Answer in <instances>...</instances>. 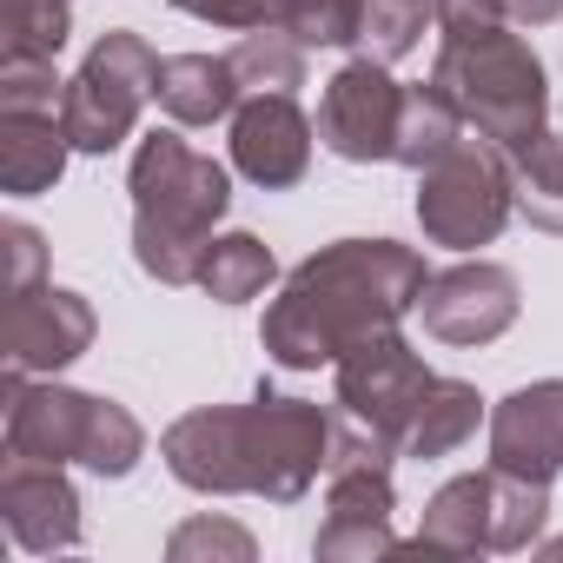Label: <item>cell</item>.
<instances>
[{"instance_id": "6da1fadb", "label": "cell", "mask_w": 563, "mask_h": 563, "mask_svg": "<svg viewBox=\"0 0 563 563\" xmlns=\"http://www.w3.org/2000/svg\"><path fill=\"white\" fill-rule=\"evenodd\" d=\"M424 258L398 239H339L319 245L306 265L286 272L278 299L265 306L258 345L286 372H319L339 365L358 339L391 332L418 312L424 299Z\"/></svg>"}, {"instance_id": "7a4b0ae2", "label": "cell", "mask_w": 563, "mask_h": 563, "mask_svg": "<svg viewBox=\"0 0 563 563\" xmlns=\"http://www.w3.org/2000/svg\"><path fill=\"white\" fill-rule=\"evenodd\" d=\"M339 411L286 391H252L245 405H199L166 424L159 457L199 497H265L299 504L332 464Z\"/></svg>"}, {"instance_id": "3957f363", "label": "cell", "mask_w": 563, "mask_h": 563, "mask_svg": "<svg viewBox=\"0 0 563 563\" xmlns=\"http://www.w3.org/2000/svg\"><path fill=\"white\" fill-rule=\"evenodd\" d=\"M133 192V258L159 286H199V258L212 245V225L232 212V173L186 146L173 126H153L126 173Z\"/></svg>"}, {"instance_id": "277c9868", "label": "cell", "mask_w": 563, "mask_h": 563, "mask_svg": "<svg viewBox=\"0 0 563 563\" xmlns=\"http://www.w3.org/2000/svg\"><path fill=\"white\" fill-rule=\"evenodd\" d=\"M431 87H444L471 133L497 140L504 153H523L537 133H550V74L537 47L510 27L484 34H438Z\"/></svg>"}, {"instance_id": "5b68a950", "label": "cell", "mask_w": 563, "mask_h": 563, "mask_svg": "<svg viewBox=\"0 0 563 563\" xmlns=\"http://www.w3.org/2000/svg\"><path fill=\"white\" fill-rule=\"evenodd\" d=\"M8 451L14 457H47V464H87L100 477H126L146 457V431L126 405L67 391V385H34L27 372H8Z\"/></svg>"}, {"instance_id": "8992f818", "label": "cell", "mask_w": 563, "mask_h": 563, "mask_svg": "<svg viewBox=\"0 0 563 563\" xmlns=\"http://www.w3.org/2000/svg\"><path fill=\"white\" fill-rule=\"evenodd\" d=\"M510 212H517V173L510 153L484 133H464L418 173V225L431 245L477 252L510 225Z\"/></svg>"}, {"instance_id": "52a82bcc", "label": "cell", "mask_w": 563, "mask_h": 563, "mask_svg": "<svg viewBox=\"0 0 563 563\" xmlns=\"http://www.w3.org/2000/svg\"><path fill=\"white\" fill-rule=\"evenodd\" d=\"M153 80H159V54L146 47V34L133 27H113L87 47L80 74L67 80V133H74V153H120L133 133H140V113L153 100Z\"/></svg>"}, {"instance_id": "ba28073f", "label": "cell", "mask_w": 563, "mask_h": 563, "mask_svg": "<svg viewBox=\"0 0 563 563\" xmlns=\"http://www.w3.org/2000/svg\"><path fill=\"white\" fill-rule=\"evenodd\" d=\"M431 378H438V372H431V365L411 352V339L391 325V332L358 339V345L332 365V405H339V418L365 424L372 438L405 444V424H411V411H418V398H424ZM398 457H405V451H398Z\"/></svg>"}, {"instance_id": "9c48e42d", "label": "cell", "mask_w": 563, "mask_h": 563, "mask_svg": "<svg viewBox=\"0 0 563 563\" xmlns=\"http://www.w3.org/2000/svg\"><path fill=\"white\" fill-rule=\"evenodd\" d=\"M398 120H405V87L391 80L385 60H345L325 93H319V146L339 153L345 166H378L398 153Z\"/></svg>"}, {"instance_id": "30bf717a", "label": "cell", "mask_w": 563, "mask_h": 563, "mask_svg": "<svg viewBox=\"0 0 563 563\" xmlns=\"http://www.w3.org/2000/svg\"><path fill=\"white\" fill-rule=\"evenodd\" d=\"M517 312H523L517 272L497 258H464L451 272H431L418 299V319L438 345H497L517 325Z\"/></svg>"}, {"instance_id": "8fae6325", "label": "cell", "mask_w": 563, "mask_h": 563, "mask_svg": "<svg viewBox=\"0 0 563 563\" xmlns=\"http://www.w3.org/2000/svg\"><path fill=\"white\" fill-rule=\"evenodd\" d=\"M93 345V306L74 286H27L0 299V365L8 372H67Z\"/></svg>"}, {"instance_id": "7c38bea8", "label": "cell", "mask_w": 563, "mask_h": 563, "mask_svg": "<svg viewBox=\"0 0 563 563\" xmlns=\"http://www.w3.org/2000/svg\"><path fill=\"white\" fill-rule=\"evenodd\" d=\"M312 140L319 126L299 113V93H245L232 113V166L265 186V192H286L312 173Z\"/></svg>"}, {"instance_id": "4fadbf2b", "label": "cell", "mask_w": 563, "mask_h": 563, "mask_svg": "<svg viewBox=\"0 0 563 563\" xmlns=\"http://www.w3.org/2000/svg\"><path fill=\"white\" fill-rule=\"evenodd\" d=\"M0 523L27 556H54L80 543V490L67 477V464L47 457H14L0 464Z\"/></svg>"}, {"instance_id": "5bb4252c", "label": "cell", "mask_w": 563, "mask_h": 563, "mask_svg": "<svg viewBox=\"0 0 563 563\" xmlns=\"http://www.w3.org/2000/svg\"><path fill=\"white\" fill-rule=\"evenodd\" d=\"M490 464L530 484H556L563 471V378H537L490 411Z\"/></svg>"}, {"instance_id": "9a60e30c", "label": "cell", "mask_w": 563, "mask_h": 563, "mask_svg": "<svg viewBox=\"0 0 563 563\" xmlns=\"http://www.w3.org/2000/svg\"><path fill=\"white\" fill-rule=\"evenodd\" d=\"M411 550H431V556H497V471L451 477L424 504Z\"/></svg>"}, {"instance_id": "2e32d148", "label": "cell", "mask_w": 563, "mask_h": 563, "mask_svg": "<svg viewBox=\"0 0 563 563\" xmlns=\"http://www.w3.org/2000/svg\"><path fill=\"white\" fill-rule=\"evenodd\" d=\"M74 133L60 107H0V186L14 199L54 192L67 173Z\"/></svg>"}, {"instance_id": "e0dca14e", "label": "cell", "mask_w": 563, "mask_h": 563, "mask_svg": "<svg viewBox=\"0 0 563 563\" xmlns=\"http://www.w3.org/2000/svg\"><path fill=\"white\" fill-rule=\"evenodd\" d=\"M153 100L173 126H219V120L239 113L245 80H239L232 54H166L159 80H153Z\"/></svg>"}, {"instance_id": "ac0fdd59", "label": "cell", "mask_w": 563, "mask_h": 563, "mask_svg": "<svg viewBox=\"0 0 563 563\" xmlns=\"http://www.w3.org/2000/svg\"><path fill=\"white\" fill-rule=\"evenodd\" d=\"M477 418H484V398H477V385H464V378H431L424 385V398H418V411H411V424H405V457H418V464H438V457H451V451H464L471 438H477Z\"/></svg>"}, {"instance_id": "d6986e66", "label": "cell", "mask_w": 563, "mask_h": 563, "mask_svg": "<svg viewBox=\"0 0 563 563\" xmlns=\"http://www.w3.org/2000/svg\"><path fill=\"white\" fill-rule=\"evenodd\" d=\"M278 278V258L258 232H225L206 245L199 258V292L219 299V306H245V299H265V286Z\"/></svg>"}, {"instance_id": "ffe728a7", "label": "cell", "mask_w": 563, "mask_h": 563, "mask_svg": "<svg viewBox=\"0 0 563 563\" xmlns=\"http://www.w3.org/2000/svg\"><path fill=\"white\" fill-rule=\"evenodd\" d=\"M471 126H464V113H457V100L444 93V87H405V120H398V166H411V173H424L438 153H451L457 140H464Z\"/></svg>"}, {"instance_id": "44dd1931", "label": "cell", "mask_w": 563, "mask_h": 563, "mask_svg": "<svg viewBox=\"0 0 563 563\" xmlns=\"http://www.w3.org/2000/svg\"><path fill=\"white\" fill-rule=\"evenodd\" d=\"M510 173H517V212L537 232H556L563 239V140L556 133H537L523 153H510Z\"/></svg>"}, {"instance_id": "7402d4cb", "label": "cell", "mask_w": 563, "mask_h": 563, "mask_svg": "<svg viewBox=\"0 0 563 563\" xmlns=\"http://www.w3.org/2000/svg\"><path fill=\"white\" fill-rule=\"evenodd\" d=\"M74 34V0H0V60H54Z\"/></svg>"}, {"instance_id": "603a6c76", "label": "cell", "mask_w": 563, "mask_h": 563, "mask_svg": "<svg viewBox=\"0 0 563 563\" xmlns=\"http://www.w3.org/2000/svg\"><path fill=\"white\" fill-rule=\"evenodd\" d=\"M424 27H438L431 21V0H358V54L365 60H405V54H418V41H424Z\"/></svg>"}, {"instance_id": "cb8c5ba5", "label": "cell", "mask_w": 563, "mask_h": 563, "mask_svg": "<svg viewBox=\"0 0 563 563\" xmlns=\"http://www.w3.org/2000/svg\"><path fill=\"white\" fill-rule=\"evenodd\" d=\"M232 67L245 80V93H299L306 87V47L286 27H258L232 47Z\"/></svg>"}, {"instance_id": "d4e9b609", "label": "cell", "mask_w": 563, "mask_h": 563, "mask_svg": "<svg viewBox=\"0 0 563 563\" xmlns=\"http://www.w3.org/2000/svg\"><path fill=\"white\" fill-rule=\"evenodd\" d=\"M272 27H286L299 47H352L358 41V0H278Z\"/></svg>"}, {"instance_id": "484cf974", "label": "cell", "mask_w": 563, "mask_h": 563, "mask_svg": "<svg viewBox=\"0 0 563 563\" xmlns=\"http://www.w3.org/2000/svg\"><path fill=\"white\" fill-rule=\"evenodd\" d=\"M166 556H173V563H199V556L252 563L258 543H252V530H239V523H225V517H192V523H179V530L166 537Z\"/></svg>"}, {"instance_id": "4316f807", "label": "cell", "mask_w": 563, "mask_h": 563, "mask_svg": "<svg viewBox=\"0 0 563 563\" xmlns=\"http://www.w3.org/2000/svg\"><path fill=\"white\" fill-rule=\"evenodd\" d=\"M41 278H47V239L27 219H8L0 225V299L41 286Z\"/></svg>"}, {"instance_id": "83f0119b", "label": "cell", "mask_w": 563, "mask_h": 563, "mask_svg": "<svg viewBox=\"0 0 563 563\" xmlns=\"http://www.w3.org/2000/svg\"><path fill=\"white\" fill-rule=\"evenodd\" d=\"M173 8L206 27H225V34H258V27H272L278 0H173Z\"/></svg>"}, {"instance_id": "f1b7e54d", "label": "cell", "mask_w": 563, "mask_h": 563, "mask_svg": "<svg viewBox=\"0 0 563 563\" xmlns=\"http://www.w3.org/2000/svg\"><path fill=\"white\" fill-rule=\"evenodd\" d=\"M431 21L438 34H484V27H504V0H431Z\"/></svg>"}, {"instance_id": "f546056e", "label": "cell", "mask_w": 563, "mask_h": 563, "mask_svg": "<svg viewBox=\"0 0 563 563\" xmlns=\"http://www.w3.org/2000/svg\"><path fill=\"white\" fill-rule=\"evenodd\" d=\"M504 14H510V27H550L563 14V0H504Z\"/></svg>"}]
</instances>
